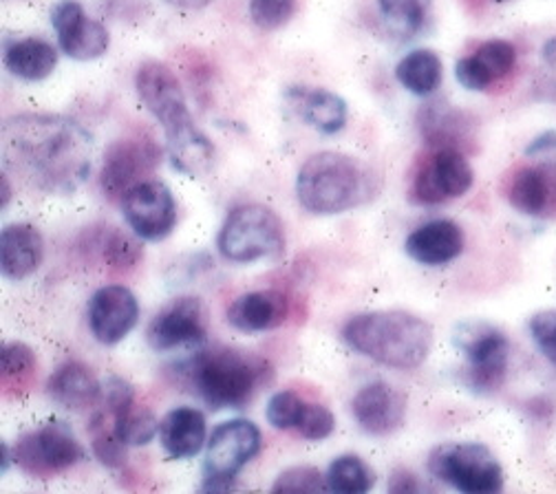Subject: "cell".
I'll list each match as a JSON object with an SVG mask.
<instances>
[{
	"mask_svg": "<svg viewBox=\"0 0 556 494\" xmlns=\"http://www.w3.org/2000/svg\"><path fill=\"white\" fill-rule=\"evenodd\" d=\"M85 459V448L64 421H49L40 431L27 433L14 448V461L31 477H53Z\"/></svg>",
	"mask_w": 556,
	"mask_h": 494,
	"instance_id": "9",
	"label": "cell"
},
{
	"mask_svg": "<svg viewBox=\"0 0 556 494\" xmlns=\"http://www.w3.org/2000/svg\"><path fill=\"white\" fill-rule=\"evenodd\" d=\"M217 248L230 263H256L278 258L286 252V228L276 212L261 203L235 207L222 232Z\"/></svg>",
	"mask_w": 556,
	"mask_h": 494,
	"instance_id": "5",
	"label": "cell"
},
{
	"mask_svg": "<svg viewBox=\"0 0 556 494\" xmlns=\"http://www.w3.org/2000/svg\"><path fill=\"white\" fill-rule=\"evenodd\" d=\"M124 217L130 230L147 241L166 239L177 226V203L170 188L162 181L147 179L130 188L124 199Z\"/></svg>",
	"mask_w": 556,
	"mask_h": 494,
	"instance_id": "13",
	"label": "cell"
},
{
	"mask_svg": "<svg viewBox=\"0 0 556 494\" xmlns=\"http://www.w3.org/2000/svg\"><path fill=\"white\" fill-rule=\"evenodd\" d=\"M166 3L173 8H181V10H201L205 5H211L213 0H166Z\"/></svg>",
	"mask_w": 556,
	"mask_h": 494,
	"instance_id": "41",
	"label": "cell"
},
{
	"mask_svg": "<svg viewBox=\"0 0 556 494\" xmlns=\"http://www.w3.org/2000/svg\"><path fill=\"white\" fill-rule=\"evenodd\" d=\"M10 199H12V188H10V175L5 173L3 175V207L10 205Z\"/></svg>",
	"mask_w": 556,
	"mask_h": 494,
	"instance_id": "42",
	"label": "cell"
},
{
	"mask_svg": "<svg viewBox=\"0 0 556 494\" xmlns=\"http://www.w3.org/2000/svg\"><path fill=\"white\" fill-rule=\"evenodd\" d=\"M342 340L384 367L408 371L427 363L433 329L410 312L384 309L352 316L342 327Z\"/></svg>",
	"mask_w": 556,
	"mask_h": 494,
	"instance_id": "2",
	"label": "cell"
},
{
	"mask_svg": "<svg viewBox=\"0 0 556 494\" xmlns=\"http://www.w3.org/2000/svg\"><path fill=\"white\" fill-rule=\"evenodd\" d=\"M51 25L58 34L60 49L74 60L89 62L109 51L111 36L106 27L91 21L78 0H60L51 10Z\"/></svg>",
	"mask_w": 556,
	"mask_h": 494,
	"instance_id": "14",
	"label": "cell"
},
{
	"mask_svg": "<svg viewBox=\"0 0 556 494\" xmlns=\"http://www.w3.org/2000/svg\"><path fill=\"white\" fill-rule=\"evenodd\" d=\"M378 192V179L361 160L342 153L312 155L296 177V194L305 210L314 215H340L344 210L371 201Z\"/></svg>",
	"mask_w": 556,
	"mask_h": 494,
	"instance_id": "4",
	"label": "cell"
},
{
	"mask_svg": "<svg viewBox=\"0 0 556 494\" xmlns=\"http://www.w3.org/2000/svg\"><path fill=\"white\" fill-rule=\"evenodd\" d=\"M493 3H510V0H493Z\"/></svg>",
	"mask_w": 556,
	"mask_h": 494,
	"instance_id": "43",
	"label": "cell"
},
{
	"mask_svg": "<svg viewBox=\"0 0 556 494\" xmlns=\"http://www.w3.org/2000/svg\"><path fill=\"white\" fill-rule=\"evenodd\" d=\"M296 0H250L252 23L263 31H276L292 18Z\"/></svg>",
	"mask_w": 556,
	"mask_h": 494,
	"instance_id": "34",
	"label": "cell"
},
{
	"mask_svg": "<svg viewBox=\"0 0 556 494\" xmlns=\"http://www.w3.org/2000/svg\"><path fill=\"white\" fill-rule=\"evenodd\" d=\"M406 254L420 265L440 267L464 252V232L448 219H435L413 230L404 243Z\"/></svg>",
	"mask_w": 556,
	"mask_h": 494,
	"instance_id": "20",
	"label": "cell"
},
{
	"mask_svg": "<svg viewBox=\"0 0 556 494\" xmlns=\"http://www.w3.org/2000/svg\"><path fill=\"white\" fill-rule=\"evenodd\" d=\"M508 203L526 217H545L556 201V173L552 164L521 166L506 181Z\"/></svg>",
	"mask_w": 556,
	"mask_h": 494,
	"instance_id": "19",
	"label": "cell"
},
{
	"mask_svg": "<svg viewBox=\"0 0 556 494\" xmlns=\"http://www.w3.org/2000/svg\"><path fill=\"white\" fill-rule=\"evenodd\" d=\"M374 483L376 472L358 455H342L333 459L327 470V485L333 492L365 494L374 487Z\"/></svg>",
	"mask_w": 556,
	"mask_h": 494,
	"instance_id": "30",
	"label": "cell"
},
{
	"mask_svg": "<svg viewBox=\"0 0 556 494\" xmlns=\"http://www.w3.org/2000/svg\"><path fill=\"white\" fill-rule=\"evenodd\" d=\"M135 237H130L122 230L109 232V237L102 243V258L111 271L128 274L139 265V261L144 258V250Z\"/></svg>",
	"mask_w": 556,
	"mask_h": 494,
	"instance_id": "32",
	"label": "cell"
},
{
	"mask_svg": "<svg viewBox=\"0 0 556 494\" xmlns=\"http://www.w3.org/2000/svg\"><path fill=\"white\" fill-rule=\"evenodd\" d=\"M378 5L391 29L408 38L425 27L433 0H378Z\"/></svg>",
	"mask_w": 556,
	"mask_h": 494,
	"instance_id": "31",
	"label": "cell"
},
{
	"mask_svg": "<svg viewBox=\"0 0 556 494\" xmlns=\"http://www.w3.org/2000/svg\"><path fill=\"white\" fill-rule=\"evenodd\" d=\"M468 119L464 113L435 102L422 109L420 113V128L425 139L435 149H459L464 139L468 137Z\"/></svg>",
	"mask_w": 556,
	"mask_h": 494,
	"instance_id": "28",
	"label": "cell"
},
{
	"mask_svg": "<svg viewBox=\"0 0 556 494\" xmlns=\"http://www.w3.org/2000/svg\"><path fill=\"white\" fill-rule=\"evenodd\" d=\"M45 258V241L31 224H10L0 235V269L10 280H25Z\"/></svg>",
	"mask_w": 556,
	"mask_h": 494,
	"instance_id": "21",
	"label": "cell"
},
{
	"mask_svg": "<svg viewBox=\"0 0 556 494\" xmlns=\"http://www.w3.org/2000/svg\"><path fill=\"white\" fill-rule=\"evenodd\" d=\"M261 431L250 419L219 423L207 442L203 461V490H230L237 474L258 455Z\"/></svg>",
	"mask_w": 556,
	"mask_h": 494,
	"instance_id": "8",
	"label": "cell"
},
{
	"mask_svg": "<svg viewBox=\"0 0 556 494\" xmlns=\"http://www.w3.org/2000/svg\"><path fill=\"white\" fill-rule=\"evenodd\" d=\"M194 393L215 410L243 408L271 380V367L252 351L203 349L186 367Z\"/></svg>",
	"mask_w": 556,
	"mask_h": 494,
	"instance_id": "3",
	"label": "cell"
},
{
	"mask_svg": "<svg viewBox=\"0 0 556 494\" xmlns=\"http://www.w3.org/2000/svg\"><path fill=\"white\" fill-rule=\"evenodd\" d=\"M205 312L199 299L181 296L157 312L147 329V340L153 351L164 353L177 346L199 344L205 340Z\"/></svg>",
	"mask_w": 556,
	"mask_h": 494,
	"instance_id": "15",
	"label": "cell"
},
{
	"mask_svg": "<svg viewBox=\"0 0 556 494\" xmlns=\"http://www.w3.org/2000/svg\"><path fill=\"white\" fill-rule=\"evenodd\" d=\"M135 89L149 113L162 124L164 135L192 124L184 89L175 71L164 62H144L135 76Z\"/></svg>",
	"mask_w": 556,
	"mask_h": 494,
	"instance_id": "12",
	"label": "cell"
},
{
	"mask_svg": "<svg viewBox=\"0 0 556 494\" xmlns=\"http://www.w3.org/2000/svg\"><path fill=\"white\" fill-rule=\"evenodd\" d=\"M422 490L425 485L417 481V477L410 470H404V468H397L389 479V492L393 494H413Z\"/></svg>",
	"mask_w": 556,
	"mask_h": 494,
	"instance_id": "39",
	"label": "cell"
},
{
	"mask_svg": "<svg viewBox=\"0 0 556 494\" xmlns=\"http://www.w3.org/2000/svg\"><path fill=\"white\" fill-rule=\"evenodd\" d=\"M433 477L453 485L464 494H495L504 487V468L489 446L444 444L429 457Z\"/></svg>",
	"mask_w": 556,
	"mask_h": 494,
	"instance_id": "6",
	"label": "cell"
},
{
	"mask_svg": "<svg viewBox=\"0 0 556 494\" xmlns=\"http://www.w3.org/2000/svg\"><path fill=\"white\" fill-rule=\"evenodd\" d=\"M517 66V49L508 40H489L470 55L457 60L455 78L468 91H489L508 78Z\"/></svg>",
	"mask_w": 556,
	"mask_h": 494,
	"instance_id": "17",
	"label": "cell"
},
{
	"mask_svg": "<svg viewBox=\"0 0 556 494\" xmlns=\"http://www.w3.org/2000/svg\"><path fill=\"white\" fill-rule=\"evenodd\" d=\"M292 314L290 299L283 292L261 290L239 296L228 307V322L239 331H267L281 327Z\"/></svg>",
	"mask_w": 556,
	"mask_h": 494,
	"instance_id": "22",
	"label": "cell"
},
{
	"mask_svg": "<svg viewBox=\"0 0 556 494\" xmlns=\"http://www.w3.org/2000/svg\"><path fill=\"white\" fill-rule=\"evenodd\" d=\"M286 98L296 115L323 135H336L346 124V102L327 89L292 87Z\"/></svg>",
	"mask_w": 556,
	"mask_h": 494,
	"instance_id": "23",
	"label": "cell"
},
{
	"mask_svg": "<svg viewBox=\"0 0 556 494\" xmlns=\"http://www.w3.org/2000/svg\"><path fill=\"white\" fill-rule=\"evenodd\" d=\"M318 490H329L327 477H323L320 470L312 466H294L278 474L276 483L271 485V492H318Z\"/></svg>",
	"mask_w": 556,
	"mask_h": 494,
	"instance_id": "35",
	"label": "cell"
},
{
	"mask_svg": "<svg viewBox=\"0 0 556 494\" xmlns=\"http://www.w3.org/2000/svg\"><path fill=\"white\" fill-rule=\"evenodd\" d=\"M395 78L413 96L427 98L435 93L444 80L442 58L433 49H415L400 60Z\"/></svg>",
	"mask_w": 556,
	"mask_h": 494,
	"instance_id": "27",
	"label": "cell"
},
{
	"mask_svg": "<svg viewBox=\"0 0 556 494\" xmlns=\"http://www.w3.org/2000/svg\"><path fill=\"white\" fill-rule=\"evenodd\" d=\"M38 376V360L34 351L23 342H10L3 349V373L0 387L5 397H23L31 391Z\"/></svg>",
	"mask_w": 556,
	"mask_h": 494,
	"instance_id": "29",
	"label": "cell"
},
{
	"mask_svg": "<svg viewBox=\"0 0 556 494\" xmlns=\"http://www.w3.org/2000/svg\"><path fill=\"white\" fill-rule=\"evenodd\" d=\"M205 417L201 410L179 406L160 421V442L173 459H188L201 453L205 444Z\"/></svg>",
	"mask_w": 556,
	"mask_h": 494,
	"instance_id": "24",
	"label": "cell"
},
{
	"mask_svg": "<svg viewBox=\"0 0 556 494\" xmlns=\"http://www.w3.org/2000/svg\"><path fill=\"white\" fill-rule=\"evenodd\" d=\"M139 303L126 286H106L91 296L89 327L100 344L122 342L137 325Z\"/></svg>",
	"mask_w": 556,
	"mask_h": 494,
	"instance_id": "16",
	"label": "cell"
},
{
	"mask_svg": "<svg viewBox=\"0 0 556 494\" xmlns=\"http://www.w3.org/2000/svg\"><path fill=\"white\" fill-rule=\"evenodd\" d=\"M455 346L468 360V384L479 393L497 391L510 365V340L506 333L489 322H462L453 335Z\"/></svg>",
	"mask_w": 556,
	"mask_h": 494,
	"instance_id": "7",
	"label": "cell"
},
{
	"mask_svg": "<svg viewBox=\"0 0 556 494\" xmlns=\"http://www.w3.org/2000/svg\"><path fill=\"white\" fill-rule=\"evenodd\" d=\"M160 149L153 139L144 137H128L117 139L115 144L109 147L100 173L102 192L111 199H124V194L135 188L137 183L147 181V177L160 164Z\"/></svg>",
	"mask_w": 556,
	"mask_h": 494,
	"instance_id": "11",
	"label": "cell"
},
{
	"mask_svg": "<svg viewBox=\"0 0 556 494\" xmlns=\"http://www.w3.org/2000/svg\"><path fill=\"white\" fill-rule=\"evenodd\" d=\"M352 413L365 433L384 438L402 427L406 397L387 382H371L356 393Z\"/></svg>",
	"mask_w": 556,
	"mask_h": 494,
	"instance_id": "18",
	"label": "cell"
},
{
	"mask_svg": "<svg viewBox=\"0 0 556 494\" xmlns=\"http://www.w3.org/2000/svg\"><path fill=\"white\" fill-rule=\"evenodd\" d=\"M102 384L93 376L89 367L83 363H66L62 365L47 382L49 397L72 410H85L102 400Z\"/></svg>",
	"mask_w": 556,
	"mask_h": 494,
	"instance_id": "25",
	"label": "cell"
},
{
	"mask_svg": "<svg viewBox=\"0 0 556 494\" xmlns=\"http://www.w3.org/2000/svg\"><path fill=\"white\" fill-rule=\"evenodd\" d=\"M336 429V419L331 415L329 408H325L323 404H314V402H307L305 406V413L299 421V429L296 433L305 440H312V442H320V440H327Z\"/></svg>",
	"mask_w": 556,
	"mask_h": 494,
	"instance_id": "36",
	"label": "cell"
},
{
	"mask_svg": "<svg viewBox=\"0 0 556 494\" xmlns=\"http://www.w3.org/2000/svg\"><path fill=\"white\" fill-rule=\"evenodd\" d=\"M5 173L47 194H72L91 173L93 137L64 115H14L0 130Z\"/></svg>",
	"mask_w": 556,
	"mask_h": 494,
	"instance_id": "1",
	"label": "cell"
},
{
	"mask_svg": "<svg viewBox=\"0 0 556 494\" xmlns=\"http://www.w3.org/2000/svg\"><path fill=\"white\" fill-rule=\"evenodd\" d=\"M530 335L543 358L556 367V309L536 312L530 318Z\"/></svg>",
	"mask_w": 556,
	"mask_h": 494,
	"instance_id": "37",
	"label": "cell"
},
{
	"mask_svg": "<svg viewBox=\"0 0 556 494\" xmlns=\"http://www.w3.org/2000/svg\"><path fill=\"white\" fill-rule=\"evenodd\" d=\"M307 400L294 391H278L269 397L265 417L276 431H296L305 413Z\"/></svg>",
	"mask_w": 556,
	"mask_h": 494,
	"instance_id": "33",
	"label": "cell"
},
{
	"mask_svg": "<svg viewBox=\"0 0 556 494\" xmlns=\"http://www.w3.org/2000/svg\"><path fill=\"white\" fill-rule=\"evenodd\" d=\"M475 173L459 149H435L417 164L410 179V201L420 205H440L466 194L472 188Z\"/></svg>",
	"mask_w": 556,
	"mask_h": 494,
	"instance_id": "10",
	"label": "cell"
},
{
	"mask_svg": "<svg viewBox=\"0 0 556 494\" xmlns=\"http://www.w3.org/2000/svg\"><path fill=\"white\" fill-rule=\"evenodd\" d=\"M5 66L21 80L40 83L58 66V51L40 38L16 40L5 49Z\"/></svg>",
	"mask_w": 556,
	"mask_h": 494,
	"instance_id": "26",
	"label": "cell"
},
{
	"mask_svg": "<svg viewBox=\"0 0 556 494\" xmlns=\"http://www.w3.org/2000/svg\"><path fill=\"white\" fill-rule=\"evenodd\" d=\"M543 64H545V68L549 71V74L556 78V36L549 38L543 45Z\"/></svg>",
	"mask_w": 556,
	"mask_h": 494,
	"instance_id": "40",
	"label": "cell"
},
{
	"mask_svg": "<svg viewBox=\"0 0 556 494\" xmlns=\"http://www.w3.org/2000/svg\"><path fill=\"white\" fill-rule=\"evenodd\" d=\"M526 155L532 160H539L543 164H554L556 162V132L547 130V132L539 135L526 149Z\"/></svg>",
	"mask_w": 556,
	"mask_h": 494,
	"instance_id": "38",
	"label": "cell"
}]
</instances>
